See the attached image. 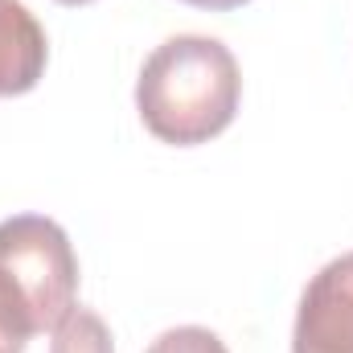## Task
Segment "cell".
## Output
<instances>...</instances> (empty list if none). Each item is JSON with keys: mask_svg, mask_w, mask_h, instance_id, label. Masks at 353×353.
<instances>
[{"mask_svg": "<svg viewBox=\"0 0 353 353\" xmlns=\"http://www.w3.org/2000/svg\"><path fill=\"white\" fill-rule=\"evenodd\" d=\"M243 74L230 46L205 33L161 41L136 79V111L144 128L176 148L205 144L239 115Z\"/></svg>", "mask_w": 353, "mask_h": 353, "instance_id": "1", "label": "cell"}, {"mask_svg": "<svg viewBox=\"0 0 353 353\" xmlns=\"http://www.w3.org/2000/svg\"><path fill=\"white\" fill-rule=\"evenodd\" d=\"M292 353H353V251L308 279L296 308Z\"/></svg>", "mask_w": 353, "mask_h": 353, "instance_id": "2", "label": "cell"}, {"mask_svg": "<svg viewBox=\"0 0 353 353\" xmlns=\"http://www.w3.org/2000/svg\"><path fill=\"white\" fill-rule=\"evenodd\" d=\"M50 58L46 29L21 0H0V99L25 94L41 83Z\"/></svg>", "mask_w": 353, "mask_h": 353, "instance_id": "3", "label": "cell"}, {"mask_svg": "<svg viewBox=\"0 0 353 353\" xmlns=\"http://www.w3.org/2000/svg\"><path fill=\"white\" fill-rule=\"evenodd\" d=\"M50 353H115V345H111L107 321H103L94 308L74 304V308L58 321L54 341H50Z\"/></svg>", "mask_w": 353, "mask_h": 353, "instance_id": "4", "label": "cell"}, {"mask_svg": "<svg viewBox=\"0 0 353 353\" xmlns=\"http://www.w3.org/2000/svg\"><path fill=\"white\" fill-rule=\"evenodd\" d=\"M144 353H230V350L222 345L218 333H210V329H201V325H181V329L161 333Z\"/></svg>", "mask_w": 353, "mask_h": 353, "instance_id": "5", "label": "cell"}, {"mask_svg": "<svg viewBox=\"0 0 353 353\" xmlns=\"http://www.w3.org/2000/svg\"><path fill=\"white\" fill-rule=\"evenodd\" d=\"M185 4H193V8H239V4H247V0H185Z\"/></svg>", "mask_w": 353, "mask_h": 353, "instance_id": "6", "label": "cell"}, {"mask_svg": "<svg viewBox=\"0 0 353 353\" xmlns=\"http://www.w3.org/2000/svg\"><path fill=\"white\" fill-rule=\"evenodd\" d=\"M58 4H90V0H58Z\"/></svg>", "mask_w": 353, "mask_h": 353, "instance_id": "7", "label": "cell"}]
</instances>
